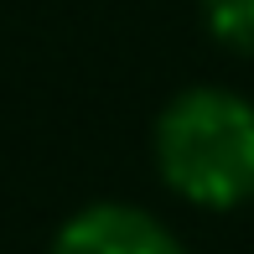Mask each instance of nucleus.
<instances>
[{
  "instance_id": "f03ea898",
  "label": "nucleus",
  "mask_w": 254,
  "mask_h": 254,
  "mask_svg": "<svg viewBox=\"0 0 254 254\" xmlns=\"http://www.w3.org/2000/svg\"><path fill=\"white\" fill-rule=\"evenodd\" d=\"M47 254H187V244L151 207L104 197V202H83L78 213H67L57 223Z\"/></svg>"
},
{
  "instance_id": "f257e3e1",
  "label": "nucleus",
  "mask_w": 254,
  "mask_h": 254,
  "mask_svg": "<svg viewBox=\"0 0 254 254\" xmlns=\"http://www.w3.org/2000/svg\"><path fill=\"white\" fill-rule=\"evenodd\" d=\"M151 161L171 197L202 213H234L254 197V99L192 83L161 104Z\"/></svg>"
},
{
  "instance_id": "7ed1b4c3",
  "label": "nucleus",
  "mask_w": 254,
  "mask_h": 254,
  "mask_svg": "<svg viewBox=\"0 0 254 254\" xmlns=\"http://www.w3.org/2000/svg\"><path fill=\"white\" fill-rule=\"evenodd\" d=\"M202 31L234 57H254V0H197Z\"/></svg>"
}]
</instances>
